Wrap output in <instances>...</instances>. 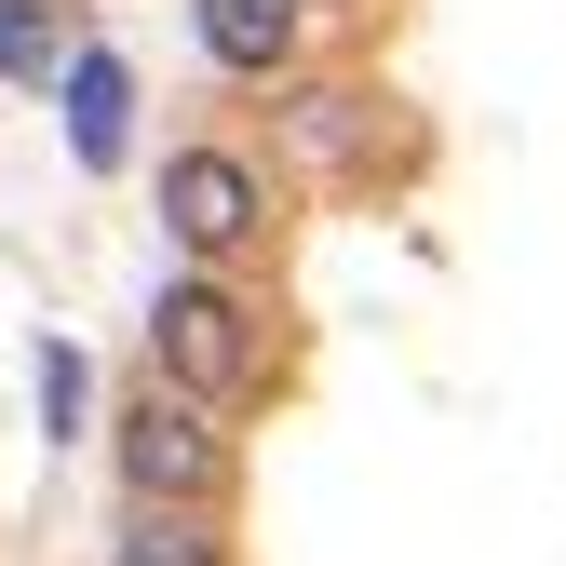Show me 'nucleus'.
I'll return each mask as SVG.
<instances>
[{
    "label": "nucleus",
    "instance_id": "6",
    "mask_svg": "<svg viewBox=\"0 0 566 566\" xmlns=\"http://www.w3.org/2000/svg\"><path fill=\"white\" fill-rule=\"evenodd\" d=\"M108 566H230V539H217V513H189V500H135L108 526Z\"/></svg>",
    "mask_w": 566,
    "mask_h": 566
},
{
    "label": "nucleus",
    "instance_id": "3",
    "mask_svg": "<svg viewBox=\"0 0 566 566\" xmlns=\"http://www.w3.org/2000/svg\"><path fill=\"white\" fill-rule=\"evenodd\" d=\"M163 243L189 270H243L270 243V176H256V149H217V135L163 149Z\"/></svg>",
    "mask_w": 566,
    "mask_h": 566
},
{
    "label": "nucleus",
    "instance_id": "8",
    "mask_svg": "<svg viewBox=\"0 0 566 566\" xmlns=\"http://www.w3.org/2000/svg\"><path fill=\"white\" fill-rule=\"evenodd\" d=\"M0 67H14V82L67 67V54H54V0H0Z\"/></svg>",
    "mask_w": 566,
    "mask_h": 566
},
{
    "label": "nucleus",
    "instance_id": "7",
    "mask_svg": "<svg viewBox=\"0 0 566 566\" xmlns=\"http://www.w3.org/2000/svg\"><path fill=\"white\" fill-rule=\"evenodd\" d=\"M82 405H95L82 350H67V337H41V418H54V446H82Z\"/></svg>",
    "mask_w": 566,
    "mask_h": 566
},
{
    "label": "nucleus",
    "instance_id": "4",
    "mask_svg": "<svg viewBox=\"0 0 566 566\" xmlns=\"http://www.w3.org/2000/svg\"><path fill=\"white\" fill-rule=\"evenodd\" d=\"M189 41L217 82H283L311 41V0H189Z\"/></svg>",
    "mask_w": 566,
    "mask_h": 566
},
{
    "label": "nucleus",
    "instance_id": "2",
    "mask_svg": "<svg viewBox=\"0 0 566 566\" xmlns=\"http://www.w3.org/2000/svg\"><path fill=\"white\" fill-rule=\"evenodd\" d=\"M108 472H122V500H189V513H217V500H230V405H202V391H176V378L122 391V405H108Z\"/></svg>",
    "mask_w": 566,
    "mask_h": 566
},
{
    "label": "nucleus",
    "instance_id": "1",
    "mask_svg": "<svg viewBox=\"0 0 566 566\" xmlns=\"http://www.w3.org/2000/svg\"><path fill=\"white\" fill-rule=\"evenodd\" d=\"M149 378H176V391H202V405H256V378H270V311L243 297L230 270H163V297H149Z\"/></svg>",
    "mask_w": 566,
    "mask_h": 566
},
{
    "label": "nucleus",
    "instance_id": "5",
    "mask_svg": "<svg viewBox=\"0 0 566 566\" xmlns=\"http://www.w3.org/2000/svg\"><path fill=\"white\" fill-rule=\"evenodd\" d=\"M54 108H67V163H82V176H108L135 149V67L108 41H82V54L54 67Z\"/></svg>",
    "mask_w": 566,
    "mask_h": 566
}]
</instances>
